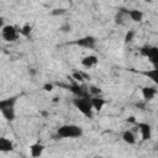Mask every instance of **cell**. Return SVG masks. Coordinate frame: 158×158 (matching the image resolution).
I'll list each match as a JSON object with an SVG mask.
<instances>
[{
  "mask_svg": "<svg viewBox=\"0 0 158 158\" xmlns=\"http://www.w3.org/2000/svg\"><path fill=\"white\" fill-rule=\"evenodd\" d=\"M44 152V146L42 143H32L28 146V153L31 158H40Z\"/></svg>",
  "mask_w": 158,
  "mask_h": 158,
  "instance_id": "cell-11",
  "label": "cell"
},
{
  "mask_svg": "<svg viewBox=\"0 0 158 158\" xmlns=\"http://www.w3.org/2000/svg\"><path fill=\"white\" fill-rule=\"evenodd\" d=\"M65 14V9H56L52 11V15H62Z\"/></svg>",
  "mask_w": 158,
  "mask_h": 158,
  "instance_id": "cell-21",
  "label": "cell"
},
{
  "mask_svg": "<svg viewBox=\"0 0 158 158\" xmlns=\"http://www.w3.org/2000/svg\"><path fill=\"white\" fill-rule=\"evenodd\" d=\"M16 104L17 96H9L5 99H0V114L2 118L7 122H12L16 118Z\"/></svg>",
  "mask_w": 158,
  "mask_h": 158,
  "instance_id": "cell-1",
  "label": "cell"
},
{
  "mask_svg": "<svg viewBox=\"0 0 158 158\" xmlns=\"http://www.w3.org/2000/svg\"><path fill=\"white\" fill-rule=\"evenodd\" d=\"M74 44L81 47V48H85V49H94L96 47V38L93 36H84V37H80L79 40L74 41Z\"/></svg>",
  "mask_w": 158,
  "mask_h": 158,
  "instance_id": "cell-7",
  "label": "cell"
},
{
  "mask_svg": "<svg viewBox=\"0 0 158 158\" xmlns=\"http://www.w3.org/2000/svg\"><path fill=\"white\" fill-rule=\"evenodd\" d=\"M42 89H43L44 91H47V93H52L53 89H54V85H53L52 83H44L43 86H42Z\"/></svg>",
  "mask_w": 158,
  "mask_h": 158,
  "instance_id": "cell-20",
  "label": "cell"
},
{
  "mask_svg": "<svg viewBox=\"0 0 158 158\" xmlns=\"http://www.w3.org/2000/svg\"><path fill=\"white\" fill-rule=\"evenodd\" d=\"M88 93H89V95L90 96H99V95H101V89L100 88H98V86H95V85H90L89 88H88Z\"/></svg>",
  "mask_w": 158,
  "mask_h": 158,
  "instance_id": "cell-16",
  "label": "cell"
},
{
  "mask_svg": "<svg viewBox=\"0 0 158 158\" xmlns=\"http://www.w3.org/2000/svg\"><path fill=\"white\" fill-rule=\"evenodd\" d=\"M144 74H146V75H147V77H148V78H149L152 81H154V83H157V81H158V80H157V74H158V70H157V68H156V67H154L153 69H151V70L146 72Z\"/></svg>",
  "mask_w": 158,
  "mask_h": 158,
  "instance_id": "cell-18",
  "label": "cell"
},
{
  "mask_svg": "<svg viewBox=\"0 0 158 158\" xmlns=\"http://www.w3.org/2000/svg\"><path fill=\"white\" fill-rule=\"evenodd\" d=\"M0 33H1V37L5 42H16L19 38H20V31H19V27L15 26V25H11V23H6L1 30H0Z\"/></svg>",
  "mask_w": 158,
  "mask_h": 158,
  "instance_id": "cell-4",
  "label": "cell"
},
{
  "mask_svg": "<svg viewBox=\"0 0 158 158\" xmlns=\"http://www.w3.org/2000/svg\"><path fill=\"white\" fill-rule=\"evenodd\" d=\"M141 93H142V98H143L144 101H152L157 96L158 90H157L156 86H148V85H146V86H143L141 89Z\"/></svg>",
  "mask_w": 158,
  "mask_h": 158,
  "instance_id": "cell-9",
  "label": "cell"
},
{
  "mask_svg": "<svg viewBox=\"0 0 158 158\" xmlns=\"http://www.w3.org/2000/svg\"><path fill=\"white\" fill-rule=\"evenodd\" d=\"M125 10V9H123ZM125 14L127 16V19H130L133 22H141L143 20V11L138 10V9H130V10H125Z\"/></svg>",
  "mask_w": 158,
  "mask_h": 158,
  "instance_id": "cell-10",
  "label": "cell"
},
{
  "mask_svg": "<svg viewBox=\"0 0 158 158\" xmlns=\"http://www.w3.org/2000/svg\"><path fill=\"white\" fill-rule=\"evenodd\" d=\"M84 133L83 127L75 123H65L57 128V137L62 139H74L81 137Z\"/></svg>",
  "mask_w": 158,
  "mask_h": 158,
  "instance_id": "cell-2",
  "label": "cell"
},
{
  "mask_svg": "<svg viewBox=\"0 0 158 158\" xmlns=\"http://www.w3.org/2000/svg\"><path fill=\"white\" fill-rule=\"evenodd\" d=\"M73 105L74 107L85 117H91L93 116V106L90 98H75L73 99Z\"/></svg>",
  "mask_w": 158,
  "mask_h": 158,
  "instance_id": "cell-3",
  "label": "cell"
},
{
  "mask_svg": "<svg viewBox=\"0 0 158 158\" xmlns=\"http://www.w3.org/2000/svg\"><path fill=\"white\" fill-rule=\"evenodd\" d=\"M139 52L143 57L148 58L152 64L156 65L158 63V48L156 46H144L139 49Z\"/></svg>",
  "mask_w": 158,
  "mask_h": 158,
  "instance_id": "cell-6",
  "label": "cell"
},
{
  "mask_svg": "<svg viewBox=\"0 0 158 158\" xmlns=\"http://www.w3.org/2000/svg\"><path fill=\"white\" fill-rule=\"evenodd\" d=\"M94 158H101V157H94Z\"/></svg>",
  "mask_w": 158,
  "mask_h": 158,
  "instance_id": "cell-23",
  "label": "cell"
},
{
  "mask_svg": "<svg viewBox=\"0 0 158 158\" xmlns=\"http://www.w3.org/2000/svg\"><path fill=\"white\" fill-rule=\"evenodd\" d=\"M5 25H6V23H5V19H4L2 16H0V30H1Z\"/></svg>",
  "mask_w": 158,
  "mask_h": 158,
  "instance_id": "cell-22",
  "label": "cell"
},
{
  "mask_svg": "<svg viewBox=\"0 0 158 158\" xmlns=\"http://www.w3.org/2000/svg\"><path fill=\"white\" fill-rule=\"evenodd\" d=\"M80 64L86 68V69H91V68H95L98 64H99V57L96 54H86L81 58L80 60Z\"/></svg>",
  "mask_w": 158,
  "mask_h": 158,
  "instance_id": "cell-8",
  "label": "cell"
},
{
  "mask_svg": "<svg viewBox=\"0 0 158 158\" xmlns=\"http://www.w3.org/2000/svg\"><path fill=\"white\" fill-rule=\"evenodd\" d=\"M133 126H135V128H136V130H133V131H135V132L137 131V132L139 133L142 141H148V139H151V137H152V126H151L148 122H136Z\"/></svg>",
  "mask_w": 158,
  "mask_h": 158,
  "instance_id": "cell-5",
  "label": "cell"
},
{
  "mask_svg": "<svg viewBox=\"0 0 158 158\" xmlns=\"http://www.w3.org/2000/svg\"><path fill=\"white\" fill-rule=\"evenodd\" d=\"M72 78L77 81V84H83V81H84V79H85V78H84V74H83L81 72H78V70L72 74Z\"/></svg>",
  "mask_w": 158,
  "mask_h": 158,
  "instance_id": "cell-19",
  "label": "cell"
},
{
  "mask_svg": "<svg viewBox=\"0 0 158 158\" xmlns=\"http://www.w3.org/2000/svg\"><path fill=\"white\" fill-rule=\"evenodd\" d=\"M15 148V144L14 142L7 138V137H4L1 136L0 137V153H9V152H12Z\"/></svg>",
  "mask_w": 158,
  "mask_h": 158,
  "instance_id": "cell-13",
  "label": "cell"
},
{
  "mask_svg": "<svg viewBox=\"0 0 158 158\" xmlns=\"http://www.w3.org/2000/svg\"><path fill=\"white\" fill-rule=\"evenodd\" d=\"M90 101H91L93 110H95L98 112H100L105 107V105H106V100L101 95H99V96H90Z\"/></svg>",
  "mask_w": 158,
  "mask_h": 158,
  "instance_id": "cell-14",
  "label": "cell"
},
{
  "mask_svg": "<svg viewBox=\"0 0 158 158\" xmlns=\"http://www.w3.org/2000/svg\"><path fill=\"white\" fill-rule=\"evenodd\" d=\"M121 138H122V141H123L125 143H127V144H130V146L137 143V135H136V132H135L132 128L125 130V131L122 132Z\"/></svg>",
  "mask_w": 158,
  "mask_h": 158,
  "instance_id": "cell-12",
  "label": "cell"
},
{
  "mask_svg": "<svg viewBox=\"0 0 158 158\" xmlns=\"http://www.w3.org/2000/svg\"><path fill=\"white\" fill-rule=\"evenodd\" d=\"M19 31H20V36L28 37V36L31 35V32H32V25L28 23V22H26V23H23V25L19 28Z\"/></svg>",
  "mask_w": 158,
  "mask_h": 158,
  "instance_id": "cell-15",
  "label": "cell"
},
{
  "mask_svg": "<svg viewBox=\"0 0 158 158\" xmlns=\"http://www.w3.org/2000/svg\"><path fill=\"white\" fill-rule=\"evenodd\" d=\"M135 37H136V31L135 30H128L127 32H126V35H125V43H130V42H132L133 40H135Z\"/></svg>",
  "mask_w": 158,
  "mask_h": 158,
  "instance_id": "cell-17",
  "label": "cell"
}]
</instances>
